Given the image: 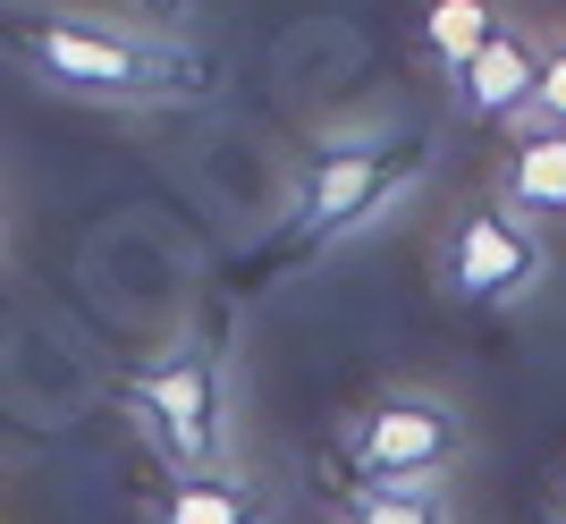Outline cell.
<instances>
[{
	"label": "cell",
	"instance_id": "6da1fadb",
	"mask_svg": "<svg viewBox=\"0 0 566 524\" xmlns=\"http://www.w3.org/2000/svg\"><path fill=\"white\" fill-rule=\"evenodd\" d=\"M25 69L76 102H111V111H161V102L203 94V51L195 43L144 34V25H118V18H76V9H51V18L25 25Z\"/></svg>",
	"mask_w": 566,
	"mask_h": 524
},
{
	"label": "cell",
	"instance_id": "7a4b0ae2",
	"mask_svg": "<svg viewBox=\"0 0 566 524\" xmlns=\"http://www.w3.org/2000/svg\"><path fill=\"white\" fill-rule=\"evenodd\" d=\"M355 482H398V491H440V482L465 465L473 431H465V406L440 398V389H380L347 415L338 431Z\"/></svg>",
	"mask_w": 566,
	"mask_h": 524
},
{
	"label": "cell",
	"instance_id": "3957f363",
	"mask_svg": "<svg viewBox=\"0 0 566 524\" xmlns=\"http://www.w3.org/2000/svg\"><path fill=\"white\" fill-rule=\"evenodd\" d=\"M127 415H136L144 449L161 457L169 474H212L229 465V381L203 347H178L153 373L127 381Z\"/></svg>",
	"mask_w": 566,
	"mask_h": 524
},
{
	"label": "cell",
	"instance_id": "277c9868",
	"mask_svg": "<svg viewBox=\"0 0 566 524\" xmlns=\"http://www.w3.org/2000/svg\"><path fill=\"white\" fill-rule=\"evenodd\" d=\"M549 280V245L542 229L507 203H465L449 220V245H440V287L465 296V305H516Z\"/></svg>",
	"mask_w": 566,
	"mask_h": 524
},
{
	"label": "cell",
	"instance_id": "5b68a950",
	"mask_svg": "<svg viewBox=\"0 0 566 524\" xmlns=\"http://www.w3.org/2000/svg\"><path fill=\"white\" fill-rule=\"evenodd\" d=\"M533 85H542V43H533L524 25H499L491 43L457 69V111H465V119H516L524 127Z\"/></svg>",
	"mask_w": 566,
	"mask_h": 524
},
{
	"label": "cell",
	"instance_id": "8992f818",
	"mask_svg": "<svg viewBox=\"0 0 566 524\" xmlns=\"http://www.w3.org/2000/svg\"><path fill=\"white\" fill-rule=\"evenodd\" d=\"M380 203H389V161L380 153H331V161H313V178H305V229L313 238H347Z\"/></svg>",
	"mask_w": 566,
	"mask_h": 524
},
{
	"label": "cell",
	"instance_id": "52a82bcc",
	"mask_svg": "<svg viewBox=\"0 0 566 524\" xmlns=\"http://www.w3.org/2000/svg\"><path fill=\"white\" fill-rule=\"evenodd\" d=\"M153 524H271V500H262V482L237 474V465L169 474V491L153 500Z\"/></svg>",
	"mask_w": 566,
	"mask_h": 524
},
{
	"label": "cell",
	"instance_id": "ba28073f",
	"mask_svg": "<svg viewBox=\"0 0 566 524\" xmlns=\"http://www.w3.org/2000/svg\"><path fill=\"white\" fill-rule=\"evenodd\" d=\"M499 203L524 212V220H566V136L558 127H524V136L507 144Z\"/></svg>",
	"mask_w": 566,
	"mask_h": 524
},
{
	"label": "cell",
	"instance_id": "9c48e42d",
	"mask_svg": "<svg viewBox=\"0 0 566 524\" xmlns=\"http://www.w3.org/2000/svg\"><path fill=\"white\" fill-rule=\"evenodd\" d=\"M491 34H499V9H491V0H431V9H423V43H431V60H440L449 76L465 69Z\"/></svg>",
	"mask_w": 566,
	"mask_h": 524
},
{
	"label": "cell",
	"instance_id": "30bf717a",
	"mask_svg": "<svg viewBox=\"0 0 566 524\" xmlns=\"http://www.w3.org/2000/svg\"><path fill=\"white\" fill-rule=\"evenodd\" d=\"M347 524H449V500L440 491H398V482H355Z\"/></svg>",
	"mask_w": 566,
	"mask_h": 524
},
{
	"label": "cell",
	"instance_id": "8fae6325",
	"mask_svg": "<svg viewBox=\"0 0 566 524\" xmlns=\"http://www.w3.org/2000/svg\"><path fill=\"white\" fill-rule=\"evenodd\" d=\"M524 127H558L566 136V43H542V85H533Z\"/></svg>",
	"mask_w": 566,
	"mask_h": 524
},
{
	"label": "cell",
	"instance_id": "7c38bea8",
	"mask_svg": "<svg viewBox=\"0 0 566 524\" xmlns=\"http://www.w3.org/2000/svg\"><path fill=\"white\" fill-rule=\"evenodd\" d=\"M153 9H161V18H178V0H153Z\"/></svg>",
	"mask_w": 566,
	"mask_h": 524
},
{
	"label": "cell",
	"instance_id": "4fadbf2b",
	"mask_svg": "<svg viewBox=\"0 0 566 524\" xmlns=\"http://www.w3.org/2000/svg\"><path fill=\"white\" fill-rule=\"evenodd\" d=\"M0 229H9V203H0Z\"/></svg>",
	"mask_w": 566,
	"mask_h": 524
}]
</instances>
